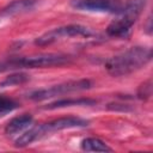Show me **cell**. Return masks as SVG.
Here are the masks:
<instances>
[{
    "instance_id": "1",
    "label": "cell",
    "mask_w": 153,
    "mask_h": 153,
    "mask_svg": "<svg viewBox=\"0 0 153 153\" xmlns=\"http://www.w3.org/2000/svg\"><path fill=\"white\" fill-rule=\"evenodd\" d=\"M152 59V49L148 47H131L117 54L105 62V68L112 76L128 75L143 66Z\"/></svg>"
},
{
    "instance_id": "2",
    "label": "cell",
    "mask_w": 153,
    "mask_h": 153,
    "mask_svg": "<svg viewBox=\"0 0 153 153\" xmlns=\"http://www.w3.org/2000/svg\"><path fill=\"white\" fill-rule=\"evenodd\" d=\"M146 0H73L72 5L81 11L103 12L116 16L137 18L143 10Z\"/></svg>"
},
{
    "instance_id": "3",
    "label": "cell",
    "mask_w": 153,
    "mask_h": 153,
    "mask_svg": "<svg viewBox=\"0 0 153 153\" xmlns=\"http://www.w3.org/2000/svg\"><path fill=\"white\" fill-rule=\"evenodd\" d=\"M87 121L82 120L80 117H61L53 120L47 123L38 124L27 131H25L23 135H20L16 140V146L17 147H25L32 143L33 141L43 137L44 135L56 131V130H63V129H69V128H78V127H85L87 126Z\"/></svg>"
},
{
    "instance_id": "4",
    "label": "cell",
    "mask_w": 153,
    "mask_h": 153,
    "mask_svg": "<svg viewBox=\"0 0 153 153\" xmlns=\"http://www.w3.org/2000/svg\"><path fill=\"white\" fill-rule=\"evenodd\" d=\"M69 62V56L62 54H39L33 56L11 57L0 62V72L20 68H47Z\"/></svg>"
},
{
    "instance_id": "5",
    "label": "cell",
    "mask_w": 153,
    "mask_h": 153,
    "mask_svg": "<svg viewBox=\"0 0 153 153\" xmlns=\"http://www.w3.org/2000/svg\"><path fill=\"white\" fill-rule=\"evenodd\" d=\"M93 35V31L84 25L79 24H69V25H63L60 27H55L53 30H49L37 37L35 39V44L39 47L49 45L56 41H60L62 38H68V37H90Z\"/></svg>"
},
{
    "instance_id": "6",
    "label": "cell",
    "mask_w": 153,
    "mask_h": 153,
    "mask_svg": "<svg viewBox=\"0 0 153 153\" xmlns=\"http://www.w3.org/2000/svg\"><path fill=\"white\" fill-rule=\"evenodd\" d=\"M92 86V82L87 79H80V80H71L67 82H62L59 85H54L48 88H41L31 92L29 94V98L32 100H44L48 98H53L56 96L75 92V91H84L88 90Z\"/></svg>"
},
{
    "instance_id": "7",
    "label": "cell",
    "mask_w": 153,
    "mask_h": 153,
    "mask_svg": "<svg viewBox=\"0 0 153 153\" xmlns=\"http://www.w3.org/2000/svg\"><path fill=\"white\" fill-rule=\"evenodd\" d=\"M135 18L130 17V16H118L117 19L112 20L109 26L106 27V32L109 36H112V37H123V36H127L128 32L130 31L133 24L135 23Z\"/></svg>"
},
{
    "instance_id": "8",
    "label": "cell",
    "mask_w": 153,
    "mask_h": 153,
    "mask_svg": "<svg viewBox=\"0 0 153 153\" xmlns=\"http://www.w3.org/2000/svg\"><path fill=\"white\" fill-rule=\"evenodd\" d=\"M36 5V0H14L0 11V17L8 18L32 10Z\"/></svg>"
},
{
    "instance_id": "9",
    "label": "cell",
    "mask_w": 153,
    "mask_h": 153,
    "mask_svg": "<svg viewBox=\"0 0 153 153\" xmlns=\"http://www.w3.org/2000/svg\"><path fill=\"white\" fill-rule=\"evenodd\" d=\"M33 118L31 115H27V114H24V115H20V116H17L14 118H12L5 127V133L7 135H14V134H18L23 130H25L26 128H29L32 123Z\"/></svg>"
},
{
    "instance_id": "10",
    "label": "cell",
    "mask_w": 153,
    "mask_h": 153,
    "mask_svg": "<svg viewBox=\"0 0 153 153\" xmlns=\"http://www.w3.org/2000/svg\"><path fill=\"white\" fill-rule=\"evenodd\" d=\"M81 149L86 152H111L112 149L100 139L86 137L81 141Z\"/></svg>"
},
{
    "instance_id": "11",
    "label": "cell",
    "mask_w": 153,
    "mask_h": 153,
    "mask_svg": "<svg viewBox=\"0 0 153 153\" xmlns=\"http://www.w3.org/2000/svg\"><path fill=\"white\" fill-rule=\"evenodd\" d=\"M94 99L90 98H74V99H60L56 102H53L45 106V109H59V108H66V106H73V105H92L94 104Z\"/></svg>"
},
{
    "instance_id": "12",
    "label": "cell",
    "mask_w": 153,
    "mask_h": 153,
    "mask_svg": "<svg viewBox=\"0 0 153 153\" xmlns=\"http://www.w3.org/2000/svg\"><path fill=\"white\" fill-rule=\"evenodd\" d=\"M27 80H29V75L25 74V73L19 72V73H13V74L6 76L0 82V85L4 86V87L5 86H17V85H22V84L26 82Z\"/></svg>"
},
{
    "instance_id": "13",
    "label": "cell",
    "mask_w": 153,
    "mask_h": 153,
    "mask_svg": "<svg viewBox=\"0 0 153 153\" xmlns=\"http://www.w3.org/2000/svg\"><path fill=\"white\" fill-rule=\"evenodd\" d=\"M18 106H19V104L14 99L0 94V117L14 111Z\"/></svg>"
},
{
    "instance_id": "14",
    "label": "cell",
    "mask_w": 153,
    "mask_h": 153,
    "mask_svg": "<svg viewBox=\"0 0 153 153\" xmlns=\"http://www.w3.org/2000/svg\"><path fill=\"white\" fill-rule=\"evenodd\" d=\"M151 94H152V80L148 79L147 81L140 85L137 90V96L140 99H147L151 97Z\"/></svg>"
}]
</instances>
